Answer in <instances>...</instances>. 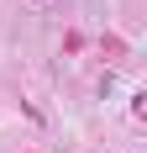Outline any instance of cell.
I'll return each mask as SVG.
<instances>
[{
    "label": "cell",
    "mask_w": 147,
    "mask_h": 153,
    "mask_svg": "<svg viewBox=\"0 0 147 153\" xmlns=\"http://www.w3.org/2000/svg\"><path fill=\"white\" fill-rule=\"evenodd\" d=\"M132 122H147V95H142V90L132 95Z\"/></svg>",
    "instance_id": "1"
}]
</instances>
